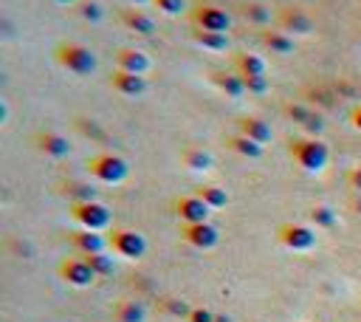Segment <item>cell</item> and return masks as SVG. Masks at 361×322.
I'll return each mask as SVG.
<instances>
[{
    "label": "cell",
    "instance_id": "6da1fadb",
    "mask_svg": "<svg viewBox=\"0 0 361 322\" xmlns=\"http://www.w3.org/2000/svg\"><path fill=\"white\" fill-rule=\"evenodd\" d=\"M54 57H56L59 68H65L74 77H90L99 68L96 54L90 51L87 46H82V43H59L56 51H54Z\"/></svg>",
    "mask_w": 361,
    "mask_h": 322
},
{
    "label": "cell",
    "instance_id": "7a4b0ae2",
    "mask_svg": "<svg viewBox=\"0 0 361 322\" xmlns=\"http://www.w3.org/2000/svg\"><path fill=\"white\" fill-rule=\"evenodd\" d=\"M291 156L293 161L308 170V172H322L330 161V150L322 139H293L291 141Z\"/></svg>",
    "mask_w": 361,
    "mask_h": 322
},
{
    "label": "cell",
    "instance_id": "3957f363",
    "mask_svg": "<svg viewBox=\"0 0 361 322\" xmlns=\"http://www.w3.org/2000/svg\"><path fill=\"white\" fill-rule=\"evenodd\" d=\"M87 172L102 184H122L130 175V164L116 153H99L87 161Z\"/></svg>",
    "mask_w": 361,
    "mask_h": 322
},
{
    "label": "cell",
    "instance_id": "277c9868",
    "mask_svg": "<svg viewBox=\"0 0 361 322\" xmlns=\"http://www.w3.org/2000/svg\"><path fill=\"white\" fill-rule=\"evenodd\" d=\"M71 218L90 232H105L113 223V212L99 201H85V203H71Z\"/></svg>",
    "mask_w": 361,
    "mask_h": 322
},
{
    "label": "cell",
    "instance_id": "5b68a950",
    "mask_svg": "<svg viewBox=\"0 0 361 322\" xmlns=\"http://www.w3.org/2000/svg\"><path fill=\"white\" fill-rule=\"evenodd\" d=\"M192 26L200 28V32H218V34H226L229 26H231V17L223 6L218 3H198L192 9Z\"/></svg>",
    "mask_w": 361,
    "mask_h": 322
},
{
    "label": "cell",
    "instance_id": "8992f818",
    "mask_svg": "<svg viewBox=\"0 0 361 322\" xmlns=\"http://www.w3.org/2000/svg\"><path fill=\"white\" fill-rule=\"evenodd\" d=\"M110 249L118 254V257H127V260H141L147 254V241L141 232L136 229H113L110 232Z\"/></svg>",
    "mask_w": 361,
    "mask_h": 322
},
{
    "label": "cell",
    "instance_id": "52a82bcc",
    "mask_svg": "<svg viewBox=\"0 0 361 322\" xmlns=\"http://www.w3.org/2000/svg\"><path fill=\"white\" fill-rule=\"evenodd\" d=\"M277 238L291 252H311L316 249V229L308 223H282L277 229Z\"/></svg>",
    "mask_w": 361,
    "mask_h": 322
},
{
    "label": "cell",
    "instance_id": "ba28073f",
    "mask_svg": "<svg viewBox=\"0 0 361 322\" xmlns=\"http://www.w3.org/2000/svg\"><path fill=\"white\" fill-rule=\"evenodd\" d=\"M180 241L195 249H215L220 243V232L212 223H184L180 226Z\"/></svg>",
    "mask_w": 361,
    "mask_h": 322
},
{
    "label": "cell",
    "instance_id": "9c48e42d",
    "mask_svg": "<svg viewBox=\"0 0 361 322\" xmlns=\"http://www.w3.org/2000/svg\"><path fill=\"white\" fill-rule=\"evenodd\" d=\"M59 277H63L68 285H76V288H85L96 280V272L87 266L85 257H68L59 263Z\"/></svg>",
    "mask_w": 361,
    "mask_h": 322
},
{
    "label": "cell",
    "instance_id": "30bf717a",
    "mask_svg": "<svg viewBox=\"0 0 361 322\" xmlns=\"http://www.w3.org/2000/svg\"><path fill=\"white\" fill-rule=\"evenodd\" d=\"M277 23L285 34H311L313 32V17L305 12V9H299V6H288L277 14Z\"/></svg>",
    "mask_w": 361,
    "mask_h": 322
},
{
    "label": "cell",
    "instance_id": "8fae6325",
    "mask_svg": "<svg viewBox=\"0 0 361 322\" xmlns=\"http://www.w3.org/2000/svg\"><path fill=\"white\" fill-rule=\"evenodd\" d=\"M209 212L212 210H209L198 195H184V198L175 201V215H178L180 223H206Z\"/></svg>",
    "mask_w": 361,
    "mask_h": 322
},
{
    "label": "cell",
    "instance_id": "7c38bea8",
    "mask_svg": "<svg viewBox=\"0 0 361 322\" xmlns=\"http://www.w3.org/2000/svg\"><path fill=\"white\" fill-rule=\"evenodd\" d=\"M68 241H71V246H74L82 257H87V254H102V252L110 246V241L102 238V232H90V229H76V232H71Z\"/></svg>",
    "mask_w": 361,
    "mask_h": 322
},
{
    "label": "cell",
    "instance_id": "4fadbf2b",
    "mask_svg": "<svg viewBox=\"0 0 361 322\" xmlns=\"http://www.w3.org/2000/svg\"><path fill=\"white\" fill-rule=\"evenodd\" d=\"M116 66H118V71H130V74H138V77H144L149 68H153V60L141 51V48H118L116 51Z\"/></svg>",
    "mask_w": 361,
    "mask_h": 322
},
{
    "label": "cell",
    "instance_id": "5bb4252c",
    "mask_svg": "<svg viewBox=\"0 0 361 322\" xmlns=\"http://www.w3.org/2000/svg\"><path fill=\"white\" fill-rule=\"evenodd\" d=\"M110 88L116 94H122V97H141L147 91V79L138 77V74H130V71H113L110 77Z\"/></svg>",
    "mask_w": 361,
    "mask_h": 322
},
{
    "label": "cell",
    "instance_id": "9a60e30c",
    "mask_svg": "<svg viewBox=\"0 0 361 322\" xmlns=\"http://www.w3.org/2000/svg\"><path fill=\"white\" fill-rule=\"evenodd\" d=\"M37 150L45 153L48 159H65V156H71V144L65 136L45 130V133H37Z\"/></svg>",
    "mask_w": 361,
    "mask_h": 322
},
{
    "label": "cell",
    "instance_id": "2e32d148",
    "mask_svg": "<svg viewBox=\"0 0 361 322\" xmlns=\"http://www.w3.org/2000/svg\"><path fill=\"white\" fill-rule=\"evenodd\" d=\"M237 125H240V133L249 136V139L257 141V144H262V148H265L271 139H274V130H271V125L262 122L260 116H243V119H240Z\"/></svg>",
    "mask_w": 361,
    "mask_h": 322
},
{
    "label": "cell",
    "instance_id": "e0dca14e",
    "mask_svg": "<svg viewBox=\"0 0 361 322\" xmlns=\"http://www.w3.org/2000/svg\"><path fill=\"white\" fill-rule=\"evenodd\" d=\"M122 23L130 28V32L141 34V37H153L156 34V20L149 14H144L141 9H125L122 12Z\"/></svg>",
    "mask_w": 361,
    "mask_h": 322
},
{
    "label": "cell",
    "instance_id": "ac0fdd59",
    "mask_svg": "<svg viewBox=\"0 0 361 322\" xmlns=\"http://www.w3.org/2000/svg\"><path fill=\"white\" fill-rule=\"evenodd\" d=\"M265 60L260 54H237L234 57V74L243 77V79H251V77H265Z\"/></svg>",
    "mask_w": 361,
    "mask_h": 322
},
{
    "label": "cell",
    "instance_id": "d6986e66",
    "mask_svg": "<svg viewBox=\"0 0 361 322\" xmlns=\"http://www.w3.org/2000/svg\"><path fill=\"white\" fill-rule=\"evenodd\" d=\"M212 82L218 85V91H220V94H226L229 99H240V97H246V82H243V77H237V74L212 71Z\"/></svg>",
    "mask_w": 361,
    "mask_h": 322
},
{
    "label": "cell",
    "instance_id": "ffe728a7",
    "mask_svg": "<svg viewBox=\"0 0 361 322\" xmlns=\"http://www.w3.org/2000/svg\"><path fill=\"white\" fill-rule=\"evenodd\" d=\"M285 110H288L291 119L299 122L308 133H322L324 130V119H322L319 113H313L311 108H305V105H288Z\"/></svg>",
    "mask_w": 361,
    "mask_h": 322
},
{
    "label": "cell",
    "instance_id": "44dd1931",
    "mask_svg": "<svg viewBox=\"0 0 361 322\" xmlns=\"http://www.w3.org/2000/svg\"><path fill=\"white\" fill-rule=\"evenodd\" d=\"M262 46L271 51V54H280V57H288V54H293L296 51V43H293V37L291 34H285V32H262Z\"/></svg>",
    "mask_w": 361,
    "mask_h": 322
},
{
    "label": "cell",
    "instance_id": "7402d4cb",
    "mask_svg": "<svg viewBox=\"0 0 361 322\" xmlns=\"http://www.w3.org/2000/svg\"><path fill=\"white\" fill-rule=\"evenodd\" d=\"M226 144H229V150H231V153L243 156V159H260V156H262V144L251 141V139H249V136H243V133L229 136V139H226Z\"/></svg>",
    "mask_w": 361,
    "mask_h": 322
},
{
    "label": "cell",
    "instance_id": "603a6c76",
    "mask_svg": "<svg viewBox=\"0 0 361 322\" xmlns=\"http://www.w3.org/2000/svg\"><path fill=\"white\" fill-rule=\"evenodd\" d=\"M192 40L206 48V51H229V34H218V32H200V28H195L192 32Z\"/></svg>",
    "mask_w": 361,
    "mask_h": 322
},
{
    "label": "cell",
    "instance_id": "cb8c5ba5",
    "mask_svg": "<svg viewBox=\"0 0 361 322\" xmlns=\"http://www.w3.org/2000/svg\"><path fill=\"white\" fill-rule=\"evenodd\" d=\"M209 210H223L226 203H229V192L223 190V187H215V184H203V187H198V192H195Z\"/></svg>",
    "mask_w": 361,
    "mask_h": 322
},
{
    "label": "cell",
    "instance_id": "d4e9b609",
    "mask_svg": "<svg viewBox=\"0 0 361 322\" xmlns=\"http://www.w3.org/2000/svg\"><path fill=\"white\" fill-rule=\"evenodd\" d=\"M116 322H144L147 319V308L136 300H125V303H118L116 311H113Z\"/></svg>",
    "mask_w": 361,
    "mask_h": 322
},
{
    "label": "cell",
    "instance_id": "484cf974",
    "mask_svg": "<svg viewBox=\"0 0 361 322\" xmlns=\"http://www.w3.org/2000/svg\"><path fill=\"white\" fill-rule=\"evenodd\" d=\"M180 161H184L189 170H195V172H206V170H212V164H215V159L209 156L206 150H200V148H189V150H184Z\"/></svg>",
    "mask_w": 361,
    "mask_h": 322
},
{
    "label": "cell",
    "instance_id": "4316f807",
    "mask_svg": "<svg viewBox=\"0 0 361 322\" xmlns=\"http://www.w3.org/2000/svg\"><path fill=\"white\" fill-rule=\"evenodd\" d=\"M246 20L254 23V26H268L271 20H274V14H271V9L265 3H257V0H251V3H246Z\"/></svg>",
    "mask_w": 361,
    "mask_h": 322
},
{
    "label": "cell",
    "instance_id": "83f0119b",
    "mask_svg": "<svg viewBox=\"0 0 361 322\" xmlns=\"http://www.w3.org/2000/svg\"><path fill=\"white\" fill-rule=\"evenodd\" d=\"M311 223L319 226V229H330V226H336V212L330 207H324V203H316L311 210Z\"/></svg>",
    "mask_w": 361,
    "mask_h": 322
},
{
    "label": "cell",
    "instance_id": "f1b7e54d",
    "mask_svg": "<svg viewBox=\"0 0 361 322\" xmlns=\"http://www.w3.org/2000/svg\"><path fill=\"white\" fill-rule=\"evenodd\" d=\"M85 260H87V266L96 272V277H107V274H113V257H107L105 252H102V254H87Z\"/></svg>",
    "mask_w": 361,
    "mask_h": 322
},
{
    "label": "cell",
    "instance_id": "f546056e",
    "mask_svg": "<svg viewBox=\"0 0 361 322\" xmlns=\"http://www.w3.org/2000/svg\"><path fill=\"white\" fill-rule=\"evenodd\" d=\"M153 6L167 17H178L187 12V0H153Z\"/></svg>",
    "mask_w": 361,
    "mask_h": 322
},
{
    "label": "cell",
    "instance_id": "4dcf8cb0",
    "mask_svg": "<svg viewBox=\"0 0 361 322\" xmlns=\"http://www.w3.org/2000/svg\"><path fill=\"white\" fill-rule=\"evenodd\" d=\"M79 14L87 20V23H99L105 17V9L102 3H96V0H85V3L79 6Z\"/></svg>",
    "mask_w": 361,
    "mask_h": 322
},
{
    "label": "cell",
    "instance_id": "1f68e13d",
    "mask_svg": "<svg viewBox=\"0 0 361 322\" xmlns=\"http://www.w3.org/2000/svg\"><path fill=\"white\" fill-rule=\"evenodd\" d=\"M65 195L74 198V203H85V201H96L94 198V190L87 184H65Z\"/></svg>",
    "mask_w": 361,
    "mask_h": 322
},
{
    "label": "cell",
    "instance_id": "d6a6232c",
    "mask_svg": "<svg viewBox=\"0 0 361 322\" xmlns=\"http://www.w3.org/2000/svg\"><path fill=\"white\" fill-rule=\"evenodd\" d=\"M246 82V94H254V97H262L271 91L268 85V77H251V79H243Z\"/></svg>",
    "mask_w": 361,
    "mask_h": 322
},
{
    "label": "cell",
    "instance_id": "836d02e7",
    "mask_svg": "<svg viewBox=\"0 0 361 322\" xmlns=\"http://www.w3.org/2000/svg\"><path fill=\"white\" fill-rule=\"evenodd\" d=\"M187 322H215V314L209 311V308H192Z\"/></svg>",
    "mask_w": 361,
    "mask_h": 322
},
{
    "label": "cell",
    "instance_id": "e575fe53",
    "mask_svg": "<svg viewBox=\"0 0 361 322\" xmlns=\"http://www.w3.org/2000/svg\"><path fill=\"white\" fill-rule=\"evenodd\" d=\"M164 305H167V311L175 314V316H189V311H192V308H187L184 303H178V300H167Z\"/></svg>",
    "mask_w": 361,
    "mask_h": 322
},
{
    "label": "cell",
    "instance_id": "d590c367",
    "mask_svg": "<svg viewBox=\"0 0 361 322\" xmlns=\"http://www.w3.org/2000/svg\"><path fill=\"white\" fill-rule=\"evenodd\" d=\"M347 181H350V187H353V190H358V192H361V167L350 170V175H347Z\"/></svg>",
    "mask_w": 361,
    "mask_h": 322
},
{
    "label": "cell",
    "instance_id": "8d00e7d4",
    "mask_svg": "<svg viewBox=\"0 0 361 322\" xmlns=\"http://www.w3.org/2000/svg\"><path fill=\"white\" fill-rule=\"evenodd\" d=\"M350 122H353V128L361 133V105H358V108H353V113H350Z\"/></svg>",
    "mask_w": 361,
    "mask_h": 322
},
{
    "label": "cell",
    "instance_id": "74e56055",
    "mask_svg": "<svg viewBox=\"0 0 361 322\" xmlns=\"http://www.w3.org/2000/svg\"><path fill=\"white\" fill-rule=\"evenodd\" d=\"M6 119H9V102L0 99V122H6Z\"/></svg>",
    "mask_w": 361,
    "mask_h": 322
},
{
    "label": "cell",
    "instance_id": "f35d334b",
    "mask_svg": "<svg viewBox=\"0 0 361 322\" xmlns=\"http://www.w3.org/2000/svg\"><path fill=\"white\" fill-rule=\"evenodd\" d=\"M127 3H133V6H144V3H153V0H127Z\"/></svg>",
    "mask_w": 361,
    "mask_h": 322
},
{
    "label": "cell",
    "instance_id": "ab89813d",
    "mask_svg": "<svg viewBox=\"0 0 361 322\" xmlns=\"http://www.w3.org/2000/svg\"><path fill=\"white\" fill-rule=\"evenodd\" d=\"M215 322H231L229 316H223V314H215Z\"/></svg>",
    "mask_w": 361,
    "mask_h": 322
},
{
    "label": "cell",
    "instance_id": "60d3db41",
    "mask_svg": "<svg viewBox=\"0 0 361 322\" xmlns=\"http://www.w3.org/2000/svg\"><path fill=\"white\" fill-rule=\"evenodd\" d=\"M54 3H63V6H71V3H76V0H54Z\"/></svg>",
    "mask_w": 361,
    "mask_h": 322
},
{
    "label": "cell",
    "instance_id": "b9f144b4",
    "mask_svg": "<svg viewBox=\"0 0 361 322\" xmlns=\"http://www.w3.org/2000/svg\"><path fill=\"white\" fill-rule=\"evenodd\" d=\"M358 3H361V0H358Z\"/></svg>",
    "mask_w": 361,
    "mask_h": 322
}]
</instances>
